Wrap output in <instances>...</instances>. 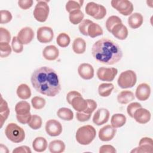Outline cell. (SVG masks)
I'll return each instance as SVG.
<instances>
[{
  "label": "cell",
  "instance_id": "6da1fadb",
  "mask_svg": "<svg viewBox=\"0 0 153 153\" xmlns=\"http://www.w3.org/2000/svg\"><path fill=\"white\" fill-rule=\"evenodd\" d=\"M30 81L32 86L38 93L49 97H54L61 91L59 76L54 70L42 66L32 74Z\"/></svg>",
  "mask_w": 153,
  "mask_h": 153
},
{
  "label": "cell",
  "instance_id": "7a4b0ae2",
  "mask_svg": "<svg viewBox=\"0 0 153 153\" xmlns=\"http://www.w3.org/2000/svg\"><path fill=\"white\" fill-rule=\"evenodd\" d=\"M91 54L97 62L107 65L118 63L123 57L120 47L107 38H102L93 45Z\"/></svg>",
  "mask_w": 153,
  "mask_h": 153
},
{
  "label": "cell",
  "instance_id": "3957f363",
  "mask_svg": "<svg viewBox=\"0 0 153 153\" xmlns=\"http://www.w3.org/2000/svg\"><path fill=\"white\" fill-rule=\"evenodd\" d=\"M96 135V131L94 127L91 125H85L80 127L77 130L75 138L79 144L87 145L92 142L94 139Z\"/></svg>",
  "mask_w": 153,
  "mask_h": 153
},
{
  "label": "cell",
  "instance_id": "277c9868",
  "mask_svg": "<svg viewBox=\"0 0 153 153\" xmlns=\"http://www.w3.org/2000/svg\"><path fill=\"white\" fill-rule=\"evenodd\" d=\"M5 134L7 137L13 143L22 142L25 138L24 130L13 123H10L7 126L5 129Z\"/></svg>",
  "mask_w": 153,
  "mask_h": 153
},
{
  "label": "cell",
  "instance_id": "5b68a950",
  "mask_svg": "<svg viewBox=\"0 0 153 153\" xmlns=\"http://www.w3.org/2000/svg\"><path fill=\"white\" fill-rule=\"evenodd\" d=\"M137 76L132 70H127L121 72L118 78L117 83L121 88H129L133 87L136 83Z\"/></svg>",
  "mask_w": 153,
  "mask_h": 153
},
{
  "label": "cell",
  "instance_id": "8992f818",
  "mask_svg": "<svg viewBox=\"0 0 153 153\" xmlns=\"http://www.w3.org/2000/svg\"><path fill=\"white\" fill-rule=\"evenodd\" d=\"M47 1H38L33 10L34 18L39 22H45L49 14L50 8Z\"/></svg>",
  "mask_w": 153,
  "mask_h": 153
},
{
  "label": "cell",
  "instance_id": "52a82bcc",
  "mask_svg": "<svg viewBox=\"0 0 153 153\" xmlns=\"http://www.w3.org/2000/svg\"><path fill=\"white\" fill-rule=\"evenodd\" d=\"M111 4L114 8L123 16H129L133 11V5L128 0H112Z\"/></svg>",
  "mask_w": 153,
  "mask_h": 153
},
{
  "label": "cell",
  "instance_id": "ba28073f",
  "mask_svg": "<svg viewBox=\"0 0 153 153\" xmlns=\"http://www.w3.org/2000/svg\"><path fill=\"white\" fill-rule=\"evenodd\" d=\"M118 74V69L115 68L100 67L97 71V78L103 81H112Z\"/></svg>",
  "mask_w": 153,
  "mask_h": 153
},
{
  "label": "cell",
  "instance_id": "9c48e42d",
  "mask_svg": "<svg viewBox=\"0 0 153 153\" xmlns=\"http://www.w3.org/2000/svg\"><path fill=\"white\" fill-rule=\"evenodd\" d=\"M36 37L39 42L43 44L48 43L51 42L54 38L53 30L50 27H40L37 30Z\"/></svg>",
  "mask_w": 153,
  "mask_h": 153
},
{
  "label": "cell",
  "instance_id": "30bf717a",
  "mask_svg": "<svg viewBox=\"0 0 153 153\" xmlns=\"http://www.w3.org/2000/svg\"><path fill=\"white\" fill-rule=\"evenodd\" d=\"M45 129L47 133L50 136H59L62 132V126L60 122L56 120H49L46 122Z\"/></svg>",
  "mask_w": 153,
  "mask_h": 153
},
{
  "label": "cell",
  "instance_id": "8fae6325",
  "mask_svg": "<svg viewBox=\"0 0 153 153\" xmlns=\"http://www.w3.org/2000/svg\"><path fill=\"white\" fill-rule=\"evenodd\" d=\"M131 152L152 153L153 152V140L151 137H142L139 142V146L131 151Z\"/></svg>",
  "mask_w": 153,
  "mask_h": 153
},
{
  "label": "cell",
  "instance_id": "7c38bea8",
  "mask_svg": "<svg viewBox=\"0 0 153 153\" xmlns=\"http://www.w3.org/2000/svg\"><path fill=\"white\" fill-rule=\"evenodd\" d=\"M116 128L111 125H106L99 131V138L100 140L107 142L111 140L116 134Z\"/></svg>",
  "mask_w": 153,
  "mask_h": 153
},
{
  "label": "cell",
  "instance_id": "4fadbf2b",
  "mask_svg": "<svg viewBox=\"0 0 153 153\" xmlns=\"http://www.w3.org/2000/svg\"><path fill=\"white\" fill-rule=\"evenodd\" d=\"M19 41L24 45L29 44L34 37V32L30 27H25L19 32L17 36Z\"/></svg>",
  "mask_w": 153,
  "mask_h": 153
},
{
  "label": "cell",
  "instance_id": "5bb4252c",
  "mask_svg": "<svg viewBox=\"0 0 153 153\" xmlns=\"http://www.w3.org/2000/svg\"><path fill=\"white\" fill-rule=\"evenodd\" d=\"M109 118V111L105 108H100L94 113L93 117V122L97 126H101L106 123Z\"/></svg>",
  "mask_w": 153,
  "mask_h": 153
},
{
  "label": "cell",
  "instance_id": "9a60e30c",
  "mask_svg": "<svg viewBox=\"0 0 153 153\" xmlns=\"http://www.w3.org/2000/svg\"><path fill=\"white\" fill-rule=\"evenodd\" d=\"M78 72L81 78L84 79L88 80L93 78L94 71L91 65L87 63H83L78 66Z\"/></svg>",
  "mask_w": 153,
  "mask_h": 153
},
{
  "label": "cell",
  "instance_id": "2e32d148",
  "mask_svg": "<svg viewBox=\"0 0 153 153\" xmlns=\"http://www.w3.org/2000/svg\"><path fill=\"white\" fill-rule=\"evenodd\" d=\"M151 94L150 86L146 83H141L136 88L135 96L140 101H145L149 99Z\"/></svg>",
  "mask_w": 153,
  "mask_h": 153
},
{
  "label": "cell",
  "instance_id": "e0dca14e",
  "mask_svg": "<svg viewBox=\"0 0 153 153\" xmlns=\"http://www.w3.org/2000/svg\"><path fill=\"white\" fill-rule=\"evenodd\" d=\"M151 117V113L148 109L140 108L134 112L133 118L138 123L144 124L150 121Z\"/></svg>",
  "mask_w": 153,
  "mask_h": 153
},
{
  "label": "cell",
  "instance_id": "ac0fdd59",
  "mask_svg": "<svg viewBox=\"0 0 153 153\" xmlns=\"http://www.w3.org/2000/svg\"><path fill=\"white\" fill-rule=\"evenodd\" d=\"M111 33L117 39L120 40H124L128 36V32L127 27L123 23L115 25L112 29Z\"/></svg>",
  "mask_w": 153,
  "mask_h": 153
},
{
  "label": "cell",
  "instance_id": "d6986e66",
  "mask_svg": "<svg viewBox=\"0 0 153 153\" xmlns=\"http://www.w3.org/2000/svg\"><path fill=\"white\" fill-rule=\"evenodd\" d=\"M42 56L46 60H55L59 56V50L55 45H48L44 48Z\"/></svg>",
  "mask_w": 153,
  "mask_h": 153
},
{
  "label": "cell",
  "instance_id": "ffe728a7",
  "mask_svg": "<svg viewBox=\"0 0 153 153\" xmlns=\"http://www.w3.org/2000/svg\"><path fill=\"white\" fill-rule=\"evenodd\" d=\"M143 22V17L140 13H134L128 18V24L132 29H137L141 26Z\"/></svg>",
  "mask_w": 153,
  "mask_h": 153
},
{
  "label": "cell",
  "instance_id": "44dd1931",
  "mask_svg": "<svg viewBox=\"0 0 153 153\" xmlns=\"http://www.w3.org/2000/svg\"><path fill=\"white\" fill-rule=\"evenodd\" d=\"M72 108L77 112H84L87 106V100L84 99L82 95L74 97L71 104Z\"/></svg>",
  "mask_w": 153,
  "mask_h": 153
},
{
  "label": "cell",
  "instance_id": "7402d4cb",
  "mask_svg": "<svg viewBox=\"0 0 153 153\" xmlns=\"http://www.w3.org/2000/svg\"><path fill=\"white\" fill-rule=\"evenodd\" d=\"M134 99L133 93L130 90L121 91L117 96L118 102L121 104H127Z\"/></svg>",
  "mask_w": 153,
  "mask_h": 153
},
{
  "label": "cell",
  "instance_id": "603a6c76",
  "mask_svg": "<svg viewBox=\"0 0 153 153\" xmlns=\"http://www.w3.org/2000/svg\"><path fill=\"white\" fill-rule=\"evenodd\" d=\"M32 148L36 152H44L47 148V140L43 137H36L32 142Z\"/></svg>",
  "mask_w": 153,
  "mask_h": 153
},
{
  "label": "cell",
  "instance_id": "cb8c5ba5",
  "mask_svg": "<svg viewBox=\"0 0 153 153\" xmlns=\"http://www.w3.org/2000/svg\"><path fill=\"white\" fill-rule=\"evenodd\" d=\"M86 49V42L82 38L78 37L74 39L72 43V50L76 54H83Z\"/></svg>",
  "mask_w": 153,
  "mask_h": 153
},
{
  "label": "cell",
  "instance_id": "d4e9b609",
  "mask_svg": "<svg viewBox=\"0 0 153 153\" xmlns=\"http://www.w3.org/2000/svg\"><path fill=\"white\" fill-rule=\"evenodd\" d=\"M48 148L51 153H62L65 150V144L61 140H54L49 143Z\"/></svg>",
  "mask_w": 153,
  "mask_h": 153
},
{
  "label": "cell",
  "instance_id": "484cf974",
  "mask_svg": "<svg viewBox=\"0 0 153 153\" xmlns=\"http://www.w3.org/2000/svg\"><path fill=\"white\" fill-rule=\"evenodd\" d=\"M18 97L22 100L28 99L31 96V90L30 87L26 84L19 85L16 90Z\"/></svg>",
  "mask_w": 153,
  "mask_h": 153
},
{
  "label": "cell",
  "instance_id": "4316f807",
  "mask_svg": "<svg viewBox=\"0 0 153 153\" xmlns=\"http://www.w3.org/2000/svg\"><path fill=\"white\" fill-rule=\"evenodd\" d=\"M126 117L123 114H114L111 120V126L117 128L123 127L126 123Z\"/></svg>",
  "mask_w": 153,
  "mask_h": 153
},
{
  "label": "cell",
  "instance_id": "83f0119b",
  "mask_svg": "<svg viewBox=\"0 0 153 153\" xmlns=\"http://www.w3.org/2000/svg\"><path fill=\"white\" fill-rule=\"evenodd\" d=\"M30 106L25 100L19 102L15 106V111L17 115H26L30 113Z\"/></svg>",
  "mask_w": 153,
  "mask_h": 153
},
{
  "label": "cell",
  "instance_id": "f1b7e54d",
  "mask_svg": "<svg viewBox=\"0 0 153 153\" xmlns=\"http://www.w3.org/2000/svg\"><path fill=\"white\" fill-rule=\"evenodd\" d=\"M87 32H88V36H89L92 38H94L98 36L102 35L103 33V31L102 28L99 25H98L97 23L92 22L88 26Z\"/></svg>",
  "mask_w": 153,
  "mask_h": 153
},
{
  "label": "cell",
  "instance_id": "f546056e",
  "mask_svg": "<svg viewBox=\"0 0 153 153\" xmlns=\"http://www.w3.org/2000/svg\"><path fill=\"white\" fill-rule=\"evenodd\" d=\"M84 14L81 10H76L69 13V19L73 25L79 24L84 19Z\"/></svg>",
  "mask_w": 153,
  "mask_h": 153
},
{
  "label": "cell",
  "instance_id": "4dcf8cb0",
  "mask_svg": "<svg viewBox=\"0 0 153 153\" xmlns=\"http://www.w3.org/2000/svg\"><path fill=\"white\" fill-rule=\"evenodd\" d=\"M114 88V86L112 83H102L98 87V93L101 97H108L111 94Z\"/></svg>",
  "mask_w": 153,
  "mask_h": 153
},
{
  "label": "cell",
  "instance_id": "1f68e13d",
  "mask_svg": "<svg viewBox=\"0 0 153 153\" xmlns=\"http://www.w3.org/2000/svg\"><path fill=\"white\" fill-rule=\"evenodd\" d=\"M58 117L65 121H71L74 118L73 111L68 108H61L57 112Z\"/></svg>",
  "mask_w": 153,
  "mask_h": 153
},
{
  "label": "cell",
  "instance_id": "d6a6232c",
  "mask_svg": "<svg viewBox=\"0 0 153 153\" xmlns=\"http://www.w3.org/2000/svg\"><path fill=\"white\" fill-rule=\"evenodd\" d=\"M99 5L94 2H90L85 6V13L87 15L94 17L98 13L99 10Z\"/></svg>",
  "mask_w": 153,
  "mask_h": 153
},
{
  "label": "cell",
  "instance_id": "836d02e7",
  "mask_svg": "<svg viewBox=\"0 0 153 153\" xmlns=\"http://www.w3.org/2000/svg\"><path fill=\"white\" fill-rule=\"evenodd\" d=\"M56 42L59 46L62 48L68 47L71 42L69 36L66 33H60L56 38Z\"/></svg>",
  "mask_w": 153,
  "mask_h": 153
},
{
  "label": "cell",
  "instance_id": "e575fe53",
  "mask_svg": "<svg viewBox=\"0 0 153 153\" xmlns=\"http://www.w3.org/2000/svg\"><path fill=\"white\" fill-rule=\"evenodd\" d=\"M122 23V20L121 19L117 16H111L108 18L106 22V27L107 30L111 32L112 28L117 25Z\"/></svg>",
  "mask_w": 153,
  "mask_h": 153
},
{
  "label": "cell",
  "instance_id": "d590c367",
  "mask_svg": "<svg viewBox=\"0 0 153 153\" xmlns=\"http://www.w3.org/2000/svg\"><path fill=\"white\" fill-rule=\"evenodd\" d=\"M42 118L37 115H32L28 126L33 130H38L42 126Z\"/></svg>",
  "mask_w": 153,
  "mask_h": 153
},
{
  "label": "cell",
  "instance_id": "8d00e7d4",
  "mask_svg": "<svg viewBox=\"0 0 153 153\" xmlns=\"http://www.w3.org/2000/svg\"><path fill=\"white\" fill-rule=\"evenodd\" d=\"M83 2L84 1H68L66 4V10L69 13L72 11L76 10H80Z\"/></svg>",
  "mask_w": 153,
  "mask_h": 153
},
{
  "label": "cell",
  "instance_id": "74e56055",
  "mask_svg": "<svg viewBox=\"0 0 153 153\" xmlns=\"http://www.w3.org/2000/svg\"><path fill=\"white\" fill-rule=\"evenodd\" d=\"M31 103L34 109L39 110L42 109L45 106L46 102L42 97L35 96L32 99Z\"/></svg>",
  "mask_w": 153,
  "mask_h": 153
},
{
  "label": "cell",
  "instance_id": "f35d334b",
  "mask_svg": "<svg viewBox=\"0 0 153 153\" xmlns=\"http://www.w3.org/2000/svg\"><path fill=\"white\" fill-rule=\"evenodd\" d=\"M12 48L7 42H0V57L2 58L8 57L11 53Z\"/></svg>",
  "mask_w": 153,
  "mask_h": 153
},
{
  "label": "cell",
  "instance_id": "ab89813d",
  "mask_svg": "<svg viewBox=\"0 0 153 153\" xmlns=\"http://www.w3.org/2000/svg\"><path fill=\"white\" fill-rule=\"evenodd\" d=\"M12 50L16 53H20L23 50V44H22L18 39L17 36H14L11 42Z\"/></svg>",
  "mask_w": 153,
  "mask_h": 153
},
{
  "label": "cell",
  "instance_id": "60d3db41",
  "mask_svg": "<svg viewBox=\"0 0 153 153\" xmlns=\"http://www.w3.org/2000/svg\"><path fill=\"white\" fill-rule=\"evenodd\" d=\"M0 15H1L0 23L1 24H6L9 23L10 22H11L13 18L11 13L9 11L5 10H1Z\"/></svg>",
  "mask_w": 153,
  "mask_h": 153
},
{
  "label": "cell",
  "instance_id": "b9f144b4",
  "mask_svg": "<svg viewBox=\"0 0 153 153\" xmlns=\"http://www.w3.org/2000/svg\"><path fill=\"white\" fill-rule=\"evenodd\" d=\"M11 38L10 32L4 27H0V42L9 43L11 41Z\"/></svg>",
  "mask_w": 153,
  "mask_h": 153
},
{
  "label": "cell",
  "instance_id": "7bdbcfd3",
  "mask_svg": "<svg viewBox=\"0 0 153 153\" xmlns=\"http://www.w3.org/2000/svg\"><path fill=\"white\" fill-rule=\"evenodd\" d=\"M93 22L88 19H85L82 20L79 25L78 29L81 33H82L84 36H88V26L92 23Z\"/></svg>",
  "mask_w": 153,
  "mask_h": 153
},
{
  "label": "cell",
  "instance_id": "ee69618b",
  "mask_svg": "<svg viewBox=\"0 0 153 153\" xmlns=\"http://www.w3.org/2000/svg\"><path fill=\"white\" fill-rule=\"evenodd\" d=\"M140 108H142V105H141L140 103H139L138 102H132L127 106V112L130 117L133 118L134 112L137 109Z\"/></svg>",
  "mask_w": 153,
  "mask_h": 153
},
{
  "label": "cell",
  "instance_id": "f6af8a7d",
  "mask_svg": "<svg viewBox=\"0 0 153 153\" xmlns=\"http://www.w3.org/2000/svg\"><path fill=\"white\" fill-rule=\"evenodd\" d=\"M87 102V106L83 112L85 114H91L97 108V103L93 99H86Z\"/></svg>",
  "mask_w": 153,
  "mask_h": 153
},
{
  "label": "cell",
  "instance_id": "bcb514c9",
  "mask_svg": "<svg viewBox=\"0 0 153 153\" xmlns=\"http://www.w3.org/2000/svg\"><path fill=\"white\" fill-rule=\"evenodd\" d=\"M32 117V115L30 113L26 115H17L16 114V118L17 121L23 124H28Z\"/></svg>",
  "mask_w": 153,
  "mask_h": 153
},
{
  "label": "cell",
  "instance_id": "7dc6e473",
  "mask_svg": "<svg viewBox=\"0 0 153 153\" xmlns=\"http://www.w3.org/2000/svg\"><path fill=\"white\" fill-rule=\"evenodd\" d=\"M33 1L32 0H19L18 5L19 7L23 10H27L30 8L33 5Z\"/></svg>",
  "mask_w": 153,
  "mask_h": 153
},
{
  "label": "cell",
  "instance_id": "c3c4849f",
  "mask_svg": "<svg viewBox=\"0 0 153 153\" xmlns=\"http://www.w3.org/2000/svg\"><path fill=\"white\" fill-rule=\"evenodd\" d=\"M100 153H115L116 150L115 148L111 145H103L99 148Z\"/></svg>",
  "mask_w": 153,
  "mask_h": 153
},
{
  "label": "cell",
  "instance_id": "681fc988",
  "mask_svg": "<svg viewBox=\"0 0 153 153\" xmlns=\"http://www.w3.org/2000/svg\"><path fill=\"white\" fill-rule=\"evenodd\" d=\"M91 114H85L83 112H77L76 114V118L78 121L80 122H85L90 120Z\"/></svg>",
  "mask_w": 153,
  "mask_h": 153
},
{
  "label": "cell",
  "instance_id": "f907efd6",
  "mask_svg": "<svg viewBox=\"0 0 153 153\" xmlns=\"http://www.w3.org/2000/svg\"><path fill=\"white\" fill-rule=\"evenodd\" d=\"M106 14V8L102 5H99V11H98L97 14L93 18L96 20H101L105 17Z\"/></svg>",
  "mask_w": 153,
  "mask_h": 153
},
{
  "label": "cell",
  "instance_id": "816d5d0a",
  "mask_svg": "<svg viewBox=\"0 0 153 153\" xmlns=\"http://www.w3.org/2000/svg\"><path fill=\"white\" fill-rule=\"evenodd\" d=\"M31 152L30 148L25 145L18 146L13 151V153H31Z\"/></svg>",
  "mask_w": 153,
  "mask_h": 153
},
{
  "label": "cell",
  "instance_id": "f5cc1de1",
  "mask_svg": "<svg viewBox=\"0 0 153 153\" xmlns=\"http://www.w3.org/2000/svg\"><path fill=\"white\" fill-rule=\"evenodd\" d=\"M81 96V94L80 93H79L77 91L73 90V91H69V93H68V94L66 95V100H67L68 103L69 104H71L72 100L74 97H75L76 96Z\"/></svg>",
  "mask_w": 153,
  "mask_h": 153
},
{
  "label": "cell",
  "instance_id": "db71d44e",
  "mask_svg": "<svg viewBox=\"0 0 153 153\" xmlns=\"http://www.w3.org/2000/svg\"><path fill=\"white\" fill-rule=\"evenodd\" d=\"M10 114V109H8L6 111H4L2 112H0V123H1V128L2 127L4 123L8 118Z\"/></svg>",
  "mask_w": 153,
  "mask_h": 153
},
{
  "label": "cell",
  "instance_id": "11a10c76",
  "mask_svg": "<svg viewBox=\"0 0 153 153\" xmlns=\"http://www.w3.org/2000/svg\"><path fill=\"white\" fill-rule=\"evenodd\" d=\"M9 109L7 102L2 98V96H1V101H0V112H2L4 111Z\"/></svg>",
  "mask_w": 153,
  "mask_h": 153
},
{
  "label": "cell",
  "instance_id": "9f6ffc18",
  "mask_svg": "<svg viewBox=\"0 0 153 153\" xmlns=\"http://www.w3.org/2000/svg\"><path fill=\"white\" fill-rule=\"evenodd\" d=\"M9 152L7 147L3 144L0 145V152L1 153H8Z\"/></svg>",
  "mask_w": 153,
  "mask_h": 153
}]
</instances>
